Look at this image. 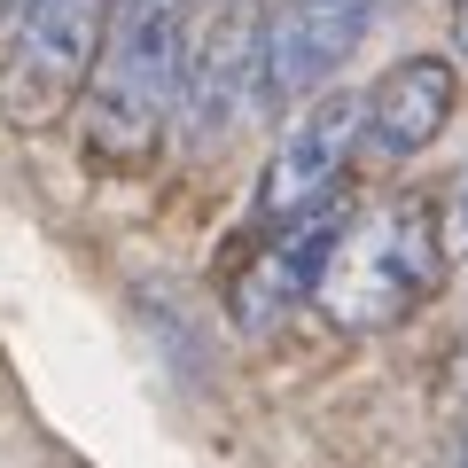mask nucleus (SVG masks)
Masks as SVG:
<instances>
[{"label": "nucleus", "instance_id": "7", "mask_svg": "<svg viewBox=\"0 0 468 468\" xmlns=\"http://www.w3.org/2000/svg\"><path fill=\"white\" fill-rule=\"evenodd\" d=\"M335 227H344V203L297 218V227H273L266 250L227 282V320L234 328L266 335V328H282L289 313H304L313 289H320V266H328V250H335Z\"/></svg>", "mask_w": 468, "mask_h": 468}, {"label": "nucleus", "instance_id": "9", "mask_svg": "<svg viewBox=\"0 0 468 468\" xmlns=\"http://www.w3.org/2000/svg\"><path fill=\"white\" fill-rule=\"evenodd\" d=\"M452 399H468V335H461V351H452Z\"/></svg>", "mask_w": 468, "mask_h": 468}, {"label": "nucleus", "instance_id": "5", "mask_svg": "<svg viewBox=\"0 0 468 468\" xmlns=\"http://www.w3.org/2000/svg\"><path fill=\"white\" fill-rule=\"evenodd\" d=\"M383 0H266V110L313 101L375 32Z\"/></svg>", "mask_w": 468, "mask_h": 468}, {"label": "nucleus", "instance_id": "1", "mask_svg": "<svg viewBox=\"0 0 468 468\" xmlns=\"http://www.w3.org/2000/svg\"><path fill=\"white\" fill-rule=\"evenodd\" d=\"M187 39H196V0H110L94 70L79 94V125L94 141V156L133 165L180 117L187 86Z\"/></svg>", "mask_w": 468, "mask_h": 468}, {"label": "nucleus", "instance_id": "11", "mask_svg": "<svg viewBox=\"0 0 468 468\" xmlns=\"http://www.w3.org/2000/svg\"><path fill=\"white\" fill-rule=\"evenodd\" d=\"M445 468H468V430H461V445H452V461Z\"/></svg>", "mask_w": 468, "mask_h": 468}, {"label": "nucleus", "instance_id": "4", "mask_svg": "<svg viewBox=\"0 0 468 468\" xmlns=\"http://www.w3.org/2000/svg\"><path fill=\"white\" fill-rule=\"evenodd\" d=\"M351 165H359V94L344 86H320L313 101H297L282 125V141L266 149L258 165V187H250V218L258 227H297V218L328 211L344 196Z\"/></svg>", "mask_w": 468, "mask_h": 468}, {"label": "nucleus", "instance_id": "3", "mask_svg": "<svg viewBox=\"0 0 468 468\" xmlns=\"http://www.w3.org/2000/svg\"><path fill=\"white\" fill-rule=\"evenodd\" d=\"M110 0H16L8 8V55H0V110L16 125H48L86 94Z\"/></svg>", "mask_w": 468, "mask_h": 468}, {"label": "nucleus", "instance_id": "2", "mask_svg": "<svg viewBox=\"0 0 468 468\" xmlns=\"http://www.w3.org/2000/svg\"><path fill=\"white\" fill-rule=\"evenodd\" d=\"M445 282V242H437V203L421 196H390L375 211L335 227V250L320 266V320L344 335H375L399 328L430 304V289Z\"/></svg>", "mask_w": 468, "mask_h": 468}, {"label": "nucleus", "instance_id": "12", "mask_svg": "<svg viewBox=\"0 0 468 468\" xmlns=\"http://www.w3.org/2000/svg\"><path fill=\"white\" fill-rule=\"evenodd\" d=\"M0 8H16V0H0Z\"/></svg>", "mask_w": 468, "mask_h": 468}, {"label": "nucleus", "instance_id": "6", "mask_svg": "<svg viewBox=\"0 0 468 468\" xmlns=\"http://www.w3.org/2000/svg\"><path fill=\"white\" fill-rule=\"evenodd\" d=\"M452 101H461V70L445 55H399L359 94V165H383V172L414 165L452 125Z\"/></svg>", "mask_w": 468, "mask_h": 468}, {"label": "nucleus", "instance_id": "8", "mask_svg": "<svg viewBox=\"0 0 468 468\" xmlns=\"http://www.w3.org/2000/svg\"><path fill=\"white\" fill-rule=\"evenodd\" d=\"M437 242H445V266L468 258V156H461V172L445 180V196H437Z\"/></svg>", "mask_w": 468, "mask_h": 468}, {"label": "nucleus", "instance_id": "10", "mask_svg": "<svg viewBox=\"0 0 468 468\" xmlns=\"http://www.w3.org/2000/svg\"><path fill=\"white\" fill-rule=\"evenodd\" d=\"M452 48H461V63H468V0H461V16H452Z\"/></svg>", "mask_w": 468, "mask_h": 468}]
</instances>
